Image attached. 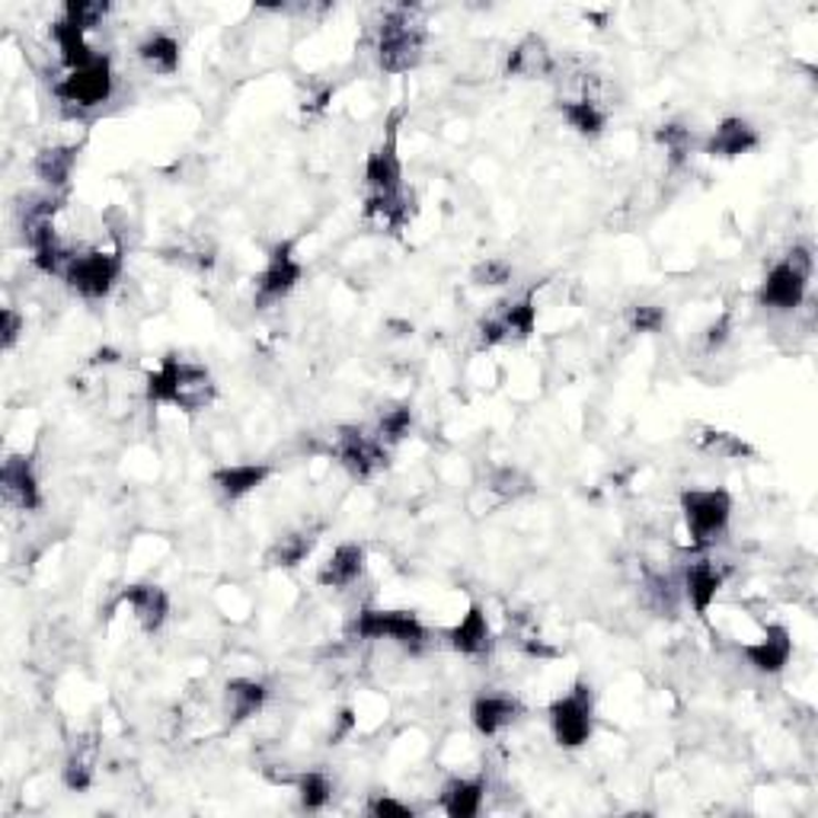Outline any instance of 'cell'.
Segmentation results:
<instances>
[{
    "mask_svg": "<svg viewBox=\"0 0 818 818\" xmlns=\"http://www.w3.org/2000/svg\"><path fill=\"white\" fill-rule=\"evenodd\" d=\"M518 716H521V704L515 697H506V694H483L470 704V723L486 738L508 729Z\"/></svg>",
    "mask_w": 818,
    "mask_h": 818,
    "instance_id": "obj_18",
    "label": "cell"
},
{
    "mask_svg": "<svg viewBox=\"0 0 818 818\" xmlns=\"http://www.w3.org/2000/svg\"><path fill=\"white\" fill-rule=\"evenodd\" d=\"M425 52V27L420 10L394 7L377 29V61L387 74H406L420 68Z\"/></svg>",
    "mask_w": 818,
    "mask_h": 818,
    "instance_id": "obj_2",
    "label": "cell"
},
{
    "mask_svg": "<svg viewBox=\"0 0 818 818\" xmlns=\"http://www.w3.org/2000/svg\"><path fill=\"white\" fill-rule=\"evenodd\" d=\"M537 330V304L531 294L499 304V311L486 317L480 323V345L493 349V345H506V342H525L535 336Z\"/></svg>",
    "mask_w": 818,
    "mask_h": 818,
    "instance_id": "obj_10",
    "label": "cell"
},
{
    "mask_svg": "<svg viewBox=\"0 0 818 818\" xmlns=\"http://www.w3.org/2000/svg\"><path fill=\"white\" fill-rule=\"evenodd\" d=\"M646 594H650V608L662 618H675L677 601H681V589L675 586L672 576H652L646 582Z\"/></svg>",
    "mask_w": 818,
    "mask_h": 818,
    "instance_id": "obj_33",
    "label": "cell"
},
{
    "mask_svg": "<svg viewBox=\"0 0 818 818\" xmlns=\"http://www.w3.org/2000/svg\"><path fill=\"white\" fill-rule=\"evenodd\" d=\"M352 636H359V640H391V643L410 652H420L428 646V630L413 611H374V608H365L352 621Z\"/></svg>",
    "mask_w": 818,
    "mask_h": 818,
    "instance_id": "obj_6",
    "label": "cell"
},
{
    "mask_svg": "<svg viewBox=\"0 0 818 818\" xmlns=\"http://www.w3.org/2000/svg\"><path fill=\"white\" fill-rule=\"evenodd\" d=\"M729 336H733V317L723 313L719 320H713L704 330V345L710 352H716V349H723L729 342Z\"/></svg>",
    "mask_w": 818,
    "mask_h": 818,
    "instance_id": "obj_42",
    "label": "cell"
},
{
    "mask_svg": "<svg viewBox=\"0 0 818 818\" xmlns=\"http://www.w3.org/2000/svg\"><path fill=\"white\" fill-rule=\"evenodd\" d=\"M313 543H317V531H291L269 547L266 563L276 566V569H294L311 557Z\"/></svg>",
    "mask_w": 818,
    "mask_h": 818,
    "instance_id": "obj_27",
    "label": "cell"
},
{
    "mask_svg": "<svg viewBox=\"0 0 818 818\" xmlns=\"http://www.w3.org/2000/svg\"><path fill=\"white\" fill-rule=\"evenodd\" d=\"M413 428V410L410 406H391L381 413V423H377V438L384 445H396L410 435Z\"/></svg>",
    "mask_w": 818,
    "mask_h": 818,
    "instance_id": "obj_36",
    "label": "cell"
},
{
    "mask_svg": "<svg viewBox=\"0 0 818 818\" xmlns=\"http://www.w3.org/2000/svg\"><path fill=\"white\" fill-rule=\"evenodd\" d=\"M396 125H400V113L391 118L384 144L367 154L365 183L371 196H396V193H403V164H400V154H396Z\"/></svg>",
    "mask_w": 818,
    "mask_h": 818,
    "instance_id": "obj_12",
    "label": "cell"
},
{
    "mask_svg": "<svg viewBox=\"0 0 818 818\" xmlns=\"http://www.w3.org/2000/svg\"><path fill=\"white\" fill-rule=\"evenodd\" d=\"M723 572L716 569V563H710V560H701V563H691L684 569V598L691 601V608H694V614L697 618H706V611H710V604L716 601V594L723 589Z\"/></svg>",
    "mask_w": 818,
    "mask_h": 818,
    "instance_id": "obj_20",
    "label": "cell"
},
{
    "mask_svg": "<svg viewBox=\"0 0 818 818\" xmlns=\"http://www.w3.org/2000/svg\"><path fill=\"white\" fill-rule=\"evenodd\" d=\"M489 489L499 499H518V496H528L535 489V483H531V477L525 470H518V467H499L489 477Z\"/></svg>",
    "mask_w": 818,
    "mask_h": 818,
    "instance_id": "obj_35",
    "label": "cell"
},
{
    "mask_svg": "<svg viewBox=\"0 0 818 818\" xmlns=\"http://www.w3.org/2000/svg\"><path fill=\"white\" fill-rule=\"evenodd\" d=\"M762 144V135H758V128L748 122V118H723L719 125H716V132L710 135V142L704 144V154L710 157H742V154H748V151H755Z\"/></svg>",
    "mask_w": 818,
    "mask_h": 818,
    "instance_id": "obj_15",
    "label": "cell"
},
{
    "mask_svg": "<svg viewBox=\"0 0 818 818\" xmlns=\"http://www.w3.org/2000/svg\"><path fill=\"white\" fill-rule=\"evenodd\" d=\"M665 327V308L659 304H633L630 308V330L633 333H659Z\"/></svg>",
    "mask_w": 818,
    "mask_h": 818,
    "instance_id": "obj_40",
    "label": "cell"
},
{
    "mask_svg": "<svg viewBox=\"0 0 818 818\" xmlns=\"http://www.w3.org/2000/svg\"><path fill=\"white\" fill-rule=\"evenodd\" d=\"M122 253H103V250H93V253H74V259L68 262L64 269V282L74 294H81L86 301H100L106 298L122 276Z\"/></svg>",
    "mask_w": 818,
    "mask_h": 818,
    "instance_id": "obj_7",
    "label": "cell"
},
{
    "mask_svg": "<svg viewBox=\"0 0 818 818\" xmlns=\"http://www.w3.org/2000/svg\"><path fill=\"white\" fill-rule=\"evenodd\" d=\"M352 729H355V713H352V710H342L336 716V729L330 733V745H339Z\"/></svg>",
    "mask_w": 818,
    "mask_h": 818,
    "instance_id": "obj_44",
    "label": "cell"
},
{
    "mask_svg": "<svg viewBox=\"0 0 818 818\" xmlns=\"http://www.w3.org/2000/svg\"><path fill=\"white\" fill-rule=\"evenodd\" d=\"M272 477V467L269 464H230V467H221V470H215L211 474V483H215V489L225 496V499H244V496H250L256 486H262V483Z\"/></svg>",
    "mask_w": 818,
    "mask_h": 818,
    "instance_id": "obj_22",
    "label": "cell"
},
{
    "mask_svg": "<svg viewBox=\"0 0 818 818\" xmlns=\"http://www.w3.org/2000/svg\"><path fill=\"white\" fill-rule=\"evenodd\" d=\"M742 655L748 659V665L755 672H762V675H780L793 655L790 630L784 623H770L758 643L742 646Z\"/></svg>",
    "mask_w": 818,
    "mask_h": 818,
    "instance_id": "obj_14",
    "label": "cell"
},
{
    "mask_svg": "<svg viewBox=\"0 0 818 818\" xmlns=\"http://www.w3.org/2000/svg\"><path fill=\"white\" fill-rule=\"evenodd\" d=\"M61 780L71 793H86L93 787V767L81 755H71L68 764H64V770H61Z\"/></svg>",
    "mask_w": 818,
    "mask_h": 818,
    "instance_id": "obj_39",
    "label": "cell"
},
{
    "mask_svg": "<svg viewBox=\"0 0 818 818\" xmlns=\"http://www.w3.org/2000/svg\"><path fill=\"white\" fill-rule=\"evenodd\" d=\"M74 164H77V147L74 144H52V147H42L32 161V169L35 176L58 193L68 186L71 173H74Z\"/></svg>",
    "mask_w": 818,
    "mask_h": 818,
    "instance_id": "obj_23",
    "label": "cell"
},
{
    "mask_svg": "<svg viewBox=\"0 0 818 818\" xmlns=\"http://www.w3.org/2000/svg\"><path fill=\"white\" fill-rule=\"evenodd\" d=\"M144 394L151 403H169V406H179L186 413H198V410L215 403L218 387H215V377L205 365L186 362L179 355H167L157 371L147 374Z\"/></svg>",
    "mask_w": 818,
    "mask_h": 818,
    "instance_id": "obj_1",
    "label": "cell"
},
{
    "mask_svg": "<svg viewBox=\"0 0 818 818\" xmlns=\"http://www.w3.org/2000/svg\"><path fill=\"white\" fill-rule=\"evenodd\" d=\"M553 55L547 49V42L540 35H528L521 39L511 55L506 61L508 77H525V81H540V77H550L553 74Z\"/></svg>",
    "mask_w": 818,
    "mask_h": 818,
    "instance_id": "obj_19",
    "label": "cell"
},
{
    "mask_svg": "<svg viewBox=\"0 0 818 818\" xmlns=\"http://www.w3.org/2000/svg\"><path fill=\"white\" fill-rule=\"evenodd\" d=\"M336 460L355 480H367L387 467V445L377 435H365L362 428H342L336 438Z\"/></svg>",
    "mask_w": 818,
    "mask_h": 818,
    "instance_id": "obj_11",
    "label": "cell"
},
{
    "mask_svg": "<svg viewBox=\"0 0 818 818\" xmlns=\"http://www.w3.org/2000/svg\"><path fill=\"white\" fill-rule=\"evenodd\" d=\"M511 276H515V269H511V262H508V259L489 256V259H483V262L474 266L470 282L477 284V288H499V284L511 282Z\"/></svg>",
    "mask_w": 818,
    "mask_h": 818,
    "instance_id": "obj_37",
    "label": "cell"
},
{
    "mask_svg": "<svg viewBox=\"0 0 818 818\" xmlns=\"http://www.w3.org/2000/svg\"><path fill=\"white\" fill-rule=\"evenodd\" d=\"M550 729L560 748H582L594 733L592 684L579 681L566 697L550 704Z\"/></svg>",
    "mask_w": 818,
    "mask_h": 818,
    "instance_id": "obj_5",
    "label": "cell"
},
{
    "mask_svg": "<svg viewBox=\"0 0 818 818\" xmlns=\"http://www.w3.org/2000/svg\"><path fill=\"white\" fill-rule=\"evenodd\" d=\"M655 142L669 151L672 167H681L687 161L691 147H694V132L687 125H681V122H665V125L655 128Z\"/></svg>",
    "mask_w": 818,
    "mask_h": 818,
    "instance_id": "obj_32",
    "label": "cell"
},
{
    "mask_svg": "<svg viewBox=\"0 0 818 818\" xmlns=\"http://www.w3.org/2000/svg\"><path fill=\"white\" fill-rule=\"evenodd\" d=\"M560 115L566 118V125L586 138H598L608 125V115L601 113V106L594 100H560Z\"/></svg>",
    "mask_w": 818,
    "mask_h": 818,
    "instance_id": "obj_29",
    "label": "cell"
},
{
    "mask_svg": "<svg viewBox=\"0 0 818 818\" xmlns=\"http://www.w3.org/2000/svg\"><path fill=\"white\" fill-rule=\"evenodd\" d=\"M266 704V684H259L253 677H234L227 681L225 687V710L227 719L237 726V723H247L250 716H256Z\"/></svg>",
    "mask_w": 818,
    "mask_h": 818,
    "instance_id": "obj_24",
    "label": "cell"
},
{
    "mask_svg": "<svg viewBox=\"0 0 818 818\" xmlns=\"http://www.w3.org/2000/svg\"><path fill=\"white\" fill-rule=\"evenodd\" d=\"M52 39H55L61 61H64L68 71L86 68V64L96 58V52H93L90 42H86V29L74 27V23H68V20H58L55 27H52Z\"/></svg>",
    "mask_w": 818,
    "mask_h": 818,
    "instance_id": "obj_26",
    "label": "cell"
},
{
    "mask_svg": "<svg viewBox=\"0 0 818 818\" xmlns=\"http://www.w3.org/2000/svg\"><path fill=\"white\" fill-rule=\"evenodd\" d=\"M697 445H701L706 454H716V457H745V454H752V448H748L738 435L713 432V428H706Z\"/></svg>",
    "mask_w": 818,
    "mask_h": 818,
    "instance_id": "obj_38",
    "label": "cell"
},
{
    "mask_svg": "<svg viewBox=\"0 0 818 818\" xmlns=\"http://www.w3.org/2000/svg\"><path fill=\"white\" fill-rule=\"evenodd\" d=\"M812 279V250L793 247L784 262H777L758 288V304L767 311L790 313L806 301V288Z\"/></svg>",
    "mask_w": 818,
    "mask_h": 818,
    "instance_id": "obj_3",
    "label": "cell"
},
{
    "mask_svg": "<svg viewBox=\"0 0 818 818\" xmlns=\"http://www.w3.org/2000/svg\"><path fill=\"white\" fill-rule=\"evenodd\" d=\"M687 535L697 547H710L726 535L733 518V496L726 489H687L681 496Z\"/></svg>",
    "mask_w": 818,
    "mask_h": 818,
    "instance_id": "obj_4",
    "label": "cell"
},
{
    "mask_svg": "<svg viewBox=\"0 0 818 818\" xmlns=\"http://www.w3.org/2000/svg\"><path fill=\"white\" fill-rule=\"evenodd\" d=\"M118 601L135 611V621L142 623L144 633H157L169 618V594L161 586H128Z\"/></svg>",
    "mask_w": 818,
    "mask_h": 818,
    "instance_id": "obj_17",
    "label": "cell"
},
{
    "mask_svg": "<svg viewBox=\"0 0 818 818\" xmlns=\"http://www.w3.org/2000/svg\"><path fill=\"white\" fill-rule=\"evenodd\" d=\"M365 572V547L362 543H339L327 557V563L317 569V582L323 589H349Z\"/></svg>",
    "mask_w": 818,
    "mask_h": 818,
    "instance_id": "obj_16",
    "label": "cell"
},
{
    "mask_svg": "<svg viewBox=\"0 0 818 818\" xmlns=\"http://www.w3.org/2000/svg\"><path fill=\"white\" fill-rule=\"evenodd\" d=\"M483 796H486V784L483 780H467V777H454L442 790V809L452 818H474L480 816Z\"/></svg>",
    "mask_w": 818,
    "mask_h": 818,
    "instance_id": "obj_25",
    "label": "cell"
},
{
    "mask_svg": "<svg viewBox=\"0 0 818 818\" xmlns=\"http://www.w3.org/2000/svg\"><path fill=\"white\" fill-rule=\"evenodd\" d=\"M113 61L106 55H96L86 68L68 71V77L55 84V96L68 106H77V110H96L113 96Z\"/></svg>",
    "mask_w": 818,
    "mask_h": 818,
    "instance_id": "obj_8",
    "label": "cell"
},
{
    "mask_svg": "<svg viewBox=\"0 0 818 818\" xmlns=\"http://www.w3.org/2000/svg\"><path fill=\"white\" fill-rule=\"evenodd\" d=\"M367 812L377 818H413V806L396 803L391 796H374V799L367 803Z\"/></svg>",
    "mask_w": 818,
    "mask_h": 818,
    "instance_id": "obj_41",
    "label": "cell"
},
{
    "mask_svg": "<svg viewBox=\"0 0 818 818\" xmlns=\"http://www.w3.org/2000/svg\"><path fill=\"white\" fill-rule=\"evenodd\" d=\"M20 333H23V317L13 311V308H3L0 311V345L3 349H13Z\"/></svg>",
    "mask_w": 818,
    "mask_h": 818,
    "instance_id": "obj_43",
    "label": "cell"
},
{
    "mask_svg": "<svg viewBox=\"0 0 818 818\" xmlns=\"http://www.w3.org/2000/svg\"><path fill=\"white\" fill-rule=\"evenodd\" d=\"M413 201L406 193H396V196H367L365 201V215L367 218H374V221H381L384 227H403L410 221V215H413V208H410Z\"/></svg>",
    "mask_w": 818,
    "mask_h": 818,
    "instance_id": "obj_30",
    "label": "cell"
},
{
    "mask_svg": "<svg viewBox=\"0 0 818 818\" xmlns=\"http://www.w3.org/2000/svg\"><path fill=\"white\" fill-rule=\"evenodd\" d=\"M0 493L3 503L20 511H35L42 506V489H39V477L32 470V457L27 454H10L0 467Z\"/></svg>",
    "mask_w": 818,
    "mask_h": 818,
    "instance_id": "obj_13",
    "label": "cell"
},
{
    "mask_svg": "<svg viewBox=\"0 0 818 818\" xmlns=\"http://www.w3.org/2000/svg\"><path fill=\"white\" fill-rule=\"evenodd\" d=\"M294 790H298L301 809H308V812L327 809L330 799H333V784H330V777H327L323 770H308V774H301V777L294 780Z\"/></svg>",
    "mask_w": 818,
    "mask_h": 818,
    "instance_id": "obj_31",
    "label": "cell"
},
{
    "mask_svg": "<svg viewBox=\"0 0 818 818\" xmlns=\"http://www.w3.org/2000/svg\"><path fill=\"white\" fill-rule=\"evenodd\" d=\"M110 13V3H100V0H68L64 10H61V20L74 23L81 29H96Z\"/></svg>",
    "mask_w": 818,
    "mask_h": 818,
    "instance_id": "obj_34",
    "label": "cell"
},
{
    "mask_svg": "<svg viewBox=\"0 0 818 818\" xmlns=\"http://www.w3.org/2000/svg\"><path fill=\"white\" fill-rule=\"evenodd\" d=\"M115 362H118V352L115 349H100L93 355V365H115Z\"/></svg>",
    "mask_w": 818,
    "mask_h": 818,
    "instance_id": "obj_45",
    "label": "cell"
},
{
    "mask_svg": "<svg viewBox=\"0 0 818 818\" xmlns=\"http://www.w3.org/2000/svg\"><path fill=\"white\" fill-rule=\"evenodd\" d=\"M448 646L460 655H483L493 646V630L480 604H470V611L448 630Z\"/></svg>",
    "mask_w": 818,
    "mask_h": 818,
    "instance_id": "obj_21",
    "label": "cell"
},
{
    "mask_svg": "<svg viewBox=\"0 0 818 818\" xmlns=\"http://www.w3.org/2000/svg\"><path fill=\"white\" fill-rule=\"evenodd\" d=\"M304 279V266L301 259L294 256V244L291 240H282L269 250V259H266V269L256 276V308H269L276 301L288 298L298 282Z\"/></svg>",
    "mask_w": 818,
    "mask_h": 818,
    "instance_id": "obj_9",
    "label": "cell"
},
{
    "mask_svg": "<svg viewBox=\"0 0 818 818\" xmlns=\"http://www.w3.org/2000/svg\"><path fill=\"white\" fill-rule=\"evenodd\" d=\"M138 58H142L151 71H157V74H176L179 71V61H183L179 42L173 35H167V32L147 35L142 45H138Z\"/></svg>",
    "mask_w": 818,
    "mask_h": 818,
    "instance_id": "obj_28",
    "label": "cell"
}]
</instances>
